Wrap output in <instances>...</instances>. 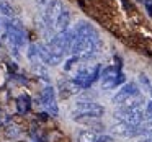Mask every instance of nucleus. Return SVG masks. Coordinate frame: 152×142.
Instances as JSON below:
<instances>
[{"label":"nucleus","mask_w":152,"mask_h":142,"mask_svg":"<svg viewBox=\"0 0 152 142\" xmlns=\"http://www.w3.org/2000/svg\"><path fill=\"white\" fill-rule=\"evenodd\" d=\"M100 134L93 129H80L77 132V142H96Z\"/></svg>","instance_id":"14"},{"label":"nucleus","mask_w":152,"mask_h":142,"mask_svg":"<svg viewBox=\"0 0 152 142\" xmlns=\"http://www.w3.org/2000/svg\"><path fill=\"white\" fill-rule=\"evenodd\" d=\"M74 43L70 56L79 57L80 60H88L100 51L102 39L100 34L88 21H79L74 26Z\"/></svg>","instance_id":"1"},{"label":"nucleus","mask_w":152,"mask_h":142,"mask_svg":"<svg viewBox=\"0 0 152 142\" xmlns=\"http://www.w3.org/2000/svg\"><path fill=\"white\" fill-rule=\"evenodd\" d=\"M100 75H102V66H100V64H95V66H92V67H80L72 79L80 88L85 90V88H90V87L100 79Z\"/></svg>","instance_id":"6"},{"label":"nucleus","mask_w":152,"mask_h":142,"mask_svg":"<svg viewBox=\"0 0 152 142\" xmlns=\"http://www.w3.org/2000/svg\"><path fill=\"white\" fill-rule=\"evenodd\" d=\"M96 142H113V139L110 137V135H100Z\"/></svg>","instance_id":"18"},{"label":"nucleus","mask_w":152,"mask_h":142,"mask_svg":"<svg viewBox=\"0 0 152 142\" xmlns=\"http://www.w3.org/2000/svg\"><path fill=\"white\" fill-rule=\"evenodd\" d=\"M145 118H147V114H145V106H144V101H142L141 96H137V98L118 106V111L115 113V119L126 122V124L132 126V127L141 126L145 121Z\"/></svg>","instance_id":"3"},{"label":"nucleus","mask_w":152,"mask_h":142,"mask_svg":"<svg viewBox=\"0 0 152 142\" xmlns=\"http://www.w3.org/2000/svg\"><path fill=\"white\" fill-rule=\"evenodd\" d=\"M141 142H152V135H145V137H142Z\"/></svg>","instance_id":"19"},{"label":"nucleus","mask_w":152,"mask_h":142,"mask_svg":"<svg viewBox=\"0 0 152 142\" xmlns=\"http://www.w3.org/2000/svg\"><path fill=\"white\" fill-rule=\"evenodd\" d=\"M72 43H74V31L67 30V31H64V33L54 34V36L48 41V47H49V51L54 56L64 59L66 54H70Z\"/></svg>","instance_id":"4"},{"label":"nucleus","mask_w":152,"mask_h":142,"mask_svg":"<svg viewBox=\"0 0 152 142\" xmlns=\"http://www.w3.org/2000/svg\"><path fill=\"white\" fill-rule=\"evenodd\" d=\"M34 46H36V51H38L39 59L43 60L46 66H57V64L62 62V59H61V57L54 56V54L49 51L48 44H34Z\"/></svg>","instance_id":"11"},{"label":"nucleus","mask_w":152,"mask_h":142,"mask_svg":"<svg viewBox=\"0 0 152 142\" xmlns=\"http://www.w3.org/2000/svg\"><path fill=\"white\" fill-rule=\"evenodd\" d=\"M38 101H39V106H41V108H43L44 111H48L49 114H53V116H57V114H59V106H57L56 88H54V87L48 85L46 88L41 92Z\"/></svg>","instance_id":"9"},{"label":"nucleus","mask_w":152,"mask_h":142,"mask_svg":"<svg viewBox=\"0 0 152 142\" xmlns=\"http://www.w3.org/2000/svg\"><path fill=\"white\" fill-rule=\"evenodd\" d=\"M144 4H145V8H147L149 15L152 17V0H144Z\"/></svg>","instance_id":"17"},{"label":"nucleus","mask_w":152,"mask_h":142,"mask_svg":"<svg viewBox=\"0 0 152 142\" xmlns=\"http://www.w3.org/2000/svg\"><path fill=\"white\" fill-rule=\"evenodd\" d=\"M147 90H149V93L152 95V82H151V85H149V88H147Z\"/></svg>","instance_id":"21"},{"label":"nucleus","mask_w":152,"mask_h":142,"mask_svg":"<svg viewBox=\"0 0 152 142\" xmlns=\"http://www.w3.org/2000/svg\"><path fill=\"white\" fill-rule=\"evenodd\" d=\"M64 12V7L61 4V0H49V4L46 5L43 15H41V23L46 33L54 30V25H56L57 18L61 17V13Z\"/></svg>","instance_id":"7"},{"label":"nucleus","mask_w":152,"mask_h":142,"mask_svg":"<svg viewBox=\"0 0 152 142\" xmlns=\"http://www.w3.org/2000/svg\"><path fill=\"white\" fill-rule=\"evenodd\" d=\"M0 13H4L5 17L12 18L15 15V10H13V7L8 4L7 0H0Z\"/></svg>","instance_id":"16"},{"label":"nucleus","mask_w":152,"mask_h":142,"mask_svg":"<svg viewBox=\"0 0 152 142\" xmlns=\"http://www.w3.org/2000/svg\"><path fill=\"white\" fill-rule=\"evenodd\" d=\"M31 106V98L28 95H20L17 98V108L20 113H26Z\"/></svg>","instance_id":"15"},{"label":"nucleus","mask_w":152,"mask_h":142,"mask_svg":"<svg viewBox=\"0 0 152 142\" xmlns=\"http://www.w3.org/2000/svg\"><path fill=\"white\" fill-rule=\"evenodd\" d=\"M38 2V5H48L49 4V0H36Z\"/></svg>","instance_id":"20"},{"label":"nucleus","mask_w":152,"mask_h":142,"mask_svg":"<svg viewBox=\"0 0 152 142\" xmlns=\"http://www.w3.org/2000/svg\"><path fill=\"white\" fill-rule=\"evenodd\" d=\"M5 30H7V38L10 41L12 47H23L26 43V34H25L23 28L17 25L12 20H5Z\"/></svg>","instance_id":"10"},{"label":"nucleus","mask_w":152,"mask_h":142,"mask_svg":"<svg viewBox=\"0 0 152 142\" xmlns=\"http://www.w3.org/2000/svg\"><path fill=\"white\" fill-rule=\"evenodd\" d=\"M124 74L121 70V66H108L102 70V75H100V82H102V88L103 90H113L118 88V87L124 85Z\"/></svg>","instance_id":"5"},{"label":"nucleus","mask_w":152,"mask_h":142,"mask_svg":"<svg viewBox=\"0 0 152 142\" xmlns=\"http://www.w3.org/2000/svg\"><path fill=\"white\" fill-rule=\"evenodd\" d=\"M69 25H70V13L67 10H64L61 13V17L57 18L56 25H54V33L59 34V33H64V31L69 30Z\"/></svg>","instance_id":"13"},{"label":"nucleus","mask_w":152,"mask_h":142,"mask_svg":"<svg viewBox=\"0 0 152 142\" xmlns=\"http://www.w3.org/2000/svg\"><path fill=\"white\" fill-rule=\"evenodd\" d=\"M137 96H141V90H139L137 83L128 82V83H124L123 87H119V90L113 95L111 103L116 105V106H121V105H124V103L131 101V100L137 98Z\"/></svg>","instance_id":"8"},{"label":"nucleus","mask_w":152,"mask_h":142,"mask_svg":"<svg viewBox=\"0 0 152 142\" xmlns=\"http://www.w3.org/2000/svg\"><path fill=\"white\" fill-rule=\"evenodd\" d=\"M72 119L75 122H80V124L88 126V129L95 127H103L102 124V118L105 114V108H103L100 103L92 101V100H79L75 105L72 106Z\"/></svg>","instance_id":"2"},{"label":"nucleus","mask_w":152,"mask_h":142,"mask_svg":"<svg viewBox=\"0 0 152 142\" xmlns=\"http://www.w3.org/2000/svg\"><path fill=\"white\" fill-rule=\"evenodd\" d=\"M80 90L82 88L74 82V79H67V80H61L59 82V95L62 98H69L72 95H77Z\"/></svg>","instance_id":"12"}]
</instances>
